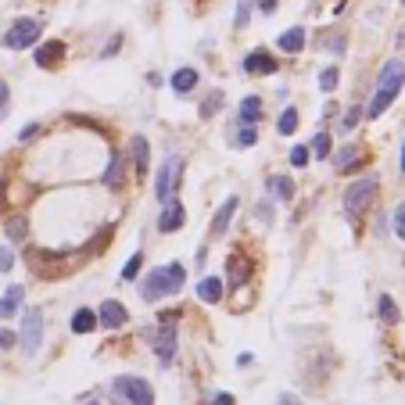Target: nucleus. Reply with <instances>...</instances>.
Instances as JSON below:
<instances>
[{
  "mask_svg": "<svg viewBox=\"0 0 405 405\" xmlns=\"http://www.w3.org/2000/svg\"><path fill=\"white\" fill-rule=\"evenodd\" d=\"M402 87H405V61L391 58L388 65L380 69V76H377V90H373V97H370L366 119H377V115L388 112L391 104H395V97L402 94Z\"/></svg>",
  "mask_w": 405,
  "mask_h": 405,
  "instance_id": "obj_1",
  "label": "nucleus"
},
{
  "mask_svg": "<svg viewBox=\"0 0 405 405\" xmlns=\"http://www.w3.org/2000/svg\"><path fill=\"white\" fill-rule=\"evenodd\" d=\"M402 173H405V140H402Z\"/></svg>",
  "mask_w": 405,
  "mask_h": 405,
  "instance_id": "obj_43",
  "label": "nucleus"
},
{
  "mask_svg": "<svg viewBox=\"0 0 405 405\" xmlns=\"http://www.w3.org/2000/svg\"><path fill=\"white\" fill-rule=\"evenodd\" d=\"M36 65L40 69H54L61 58H65V44H61V40H51V44H44V47H36Z\"/></svg>",
  "mask_w": 405,
  "mask_h": 405,
  "instance_id": "obj_10",
  "label": "nucleus"
},
{
  "mask_svg": "<svg viewBox=\"0 0 405 405\" xmlns=\"http://www.w3.org/2000/svg\"><path fill=\"white\" fill-rule=\"evenodd\" d=\"M18 305H22V287H11L4 298H0V316H4V319H8V316H15V312H18Z\"/></svg>",
  "mask_w": 405,
  "mask_h": 405,
  "instance_id": "obj_21",
  "label": "nucleus"
},
{
  "mask_svg": "<svg viewBox=\"0 0 405 405\" xmlns=\"http://www.w3.org/2000/svg\"><path fill=\"white\" fill-rule=\"evenodd\" d=\"M198 298H201V302H208V305L223 302V284L216 280V276H205V280L198 284Z\"/></svg>",
  "mask_w": 405,
  "mask_h": 405,
  "instance_id": "obj_15",
  "label": "nucleus"
},
{
  "mask_svg": "<svg viewBox=\"0 0 405 405\" xmlns=\"http://www.w3.org/2000/svg\"><path fill=\"white\" fill-rule=\"evenodd\" d=\"M36 133H40V126H26V130H22V137H18V140H22V144H26V140H33Z\"/></svg>",
  "mask_w": 405,
  "mask_h": 405,
  "instance_id": "obj_40",
  "label": "nucleus"
},
{
  "mask_svg": "<svg viewBox=\"0 0 405 405\" xmlns=\"http://www.w3.org/2000/svg\"><path fill=\"white\" fill-rule=\"evenodd\" d=\"M219 104H223V94L216 90V94H212V97H208V101L201 104V115H205V119H212V115L219 112Z\"/></svg>",
  "mask_w": 405,
  "mask_h": 405,
  "instance_id": "obj_32",
  "label": "nucleus"
},
{
  "mask_svg": "<svg viewBox=\"0 0 405 405\" xmlns=\"http://www.w3.org/2000/svg\"><path fill=\"white\" fill-rule=\"evenodd\" d=\"M380 319L384 323H398V305L391 294H380Z\"/></svg>",
  "mask_w": 405,
  "mask_h": 405,
  "instance_id": "obj_25",
  "label": "nucleus"
},
{
  "mask_svg": "<svg viewBox=\"0 0 405 405\" xmlns=\"http://www.w3.org/2000/svg\"><path fill=\"white\" fill-rule=\"evenodd\" d=\"M180 176H183V158L180 155H169L158 169V180H155V198L165 205V201H173L176 194V187H180Z\"/></svg>",
  "mask_w": 405,
  "mask_h": 405,
  "instance_id": "obj_5",
  "label": "nucleus"
},
{
  "mask_svg": "<svg viewBox=\"0 0 405 405\" xmlns=\"http://www.w3.org/2000/svg\"><path fill=\"white\" fill-rule=\"evenodd\" d=\"M309 155H316V158H330V137H327V133H316V137H312V147H309Z\"/></svg>",
  "mask_w": 405,
  "mask_h": 405,
  "instance_id": "obj_26",
  "label": "nucleus"
},
{
  "mask_svg": "<svg viewBox=\"0 0 405 405\" xmlns=\"http://www.w3.org/2000/svg\"><path fill=\"white\" fill-rule=\"evenodd\" d=\"M8 97H11L8 87H0V119H4V112H8Z\"/></svg>",
  "mask_w": 405,
  "mask_h": 405,
  "instance_id": "obj_39",
  "label": "nucleus"
},
{
  "mask_svg": "<svg viewBox=\"0 0 405 405\" xmlns=\"http://www.w3.org/2000/svg\"><path fill=\"white\" fill-rule=\"evenodd\" d=\"M259 119H262V97L251 94V97L241 101V122H244V126H255Z\"/></svg>",
  "mask_w": 405,
  "mask_h": 405,
  "instance_id": "obj_16",
  "label": "nucleus"
},
{
  "mask_svg": "<svg viewBox=\"0 0 405 405\" xmlns=\"http://www.w3.org/2000/svg\"><path fill=\"white\" fill-rule=\"evenodd\" d=\"M377 190H380L377 176H362V180H355V183L348 187V194H345V212H348L352 219H359L362 212H366V208L377 201Z\"/></svg>",
  "mask_w": 405,
  "mask_h": 405,
  "instance_id": "obj_3",
  "label": "nucleus"
},
{
  "mask_svg": "<svg viewBox=\"0 0 405 405\" xmlns=\"http://www.w3.org/2000/svg\"><path fill=\"white\" fill-rule=\"evenodd\" d=\"M151 341H155V352H158L162 366H173V359H176V323L173 319H162V330Z\"/></svg>",
  "mask_w": 405,
  "mask_h": 405,
  "instance_id": "obj_8",
  "label": "nucleus"
},
{
  "mask_svg": "<svg viewBox=\"0 0 405 405\" xmlns=\"http://www.w3.org/2000/svg\"><path fill=\"white\" fill-rule=\"evenodd\" d=\"M362 162V147L348 144V147H341V151L334 155V165H337V173H348V169H359Z\"/></svg>",
  "mask_w": 405,
  "mask_h": 405,
  "instance_id": "obj_14",
  "label": "nucleus"
},
{
  "mask_svg": "<svg viewBox=\"0 0 405 405\" xmlns=\"http://www.w3.org/2000/svg\"><path fill=\"white\" fill-rule=\"evenodd\" d=\"M309 147H294V151H291V165H298V169H302V165H309Z\"/></svg>",
  "mask_w": 405,
  "mask_h": 405,
  "instance_id": "obj_35",
  "label": "nucleus"
},
{
  "mask_svg": "<svg viewBox=\"0 0 405 405\" xmlns=\"http://www.w3.org/2000/svg\"><path fill=\"white\" fill-rule=\"evenodd\" d=\"M237 205H241L237 198H226V201H223V208L216 212V219H212V233H216V237H223V233L230 230V219L237 216Z\"/></svg>",
  "mask_w": 405,
  "mask_h": 405,
  "instance_id": "obj_11",
  "label": "nucleus"
},
{
  "mask_svg": "<svg viewBox=\"0 0 405 405\" xmlns=\"http://www.w3.org/2000/svg\"><path fill=\"white\" fill-rule=\"evenodd\" d=\"M251 4H255V0H241V4H237V15H233V26H237V29H244V26H248V18H251Z\"/></svg>",
  "mask_w": 405,
  "mask_h": 405,
  "instance_id": "obj_29",
  "label": "nucleus"
},
{
  "mask_svg": "<svg viewBox=\"0 0 405 405\" xmlns=\"http://www.w3.org/2000/svg\"><path fill=\"white\" fill-rule=\"evenodd\" d=\"M255 140H259V133H255V126H244V130L237 133V147H251Z\"/></svg>",
  "mask_w": 405,
  "mask_h": 405,
  "instance_id": "obj_34",
  "label": "nucleus"
},
{
  "mask_svg": "<svg viewBox=\"0 0 405 405\" xmlns=\"http://www.w3.org/2000/svg\"><path fill=\"white\" fill-rule=\"evenodd\" d=\"M402 4H405V0H402Z\"/></svg>",
  "mask_w": 405,
  "mask_h": 405,
  "instance_id": "obj_44",
  "label": "nucleus"
},
{
  "mask_svg": "<svg viewBox=\"0 0 405 405\" xmlns=\"http://www.w3.org/2000/svg\"><path fill=\"white\" fill-rule=\"evenodd\" d=\"M194 87H198V72H194V69H180V72L173 76V90H176V94H190Z\"/></svg>",
  "mask_w": 405,
  "mask_h": 405,
  "instance_id": "obj_19",
  "label": "nucleus"
},
{
  "mask_svg": "<svg viewBox=\"0 0 405 405\" xmlns=\"http://www.w3.org/2000/svg\"><path fill=\"white\" fill-rule=\"evenodd\" d=\"M147 158H151V151H147V140L144 137H133V162H137V173L147 176Z\"/></svg>",
  "mask_w": 405,
  "mask_h": 405,
  "instance_id": "obj_22",
  "label": "nucleus"
},
{
  "mask_svg": "<svg viewBox=\"0 0 405 405\" xmlns=\"http://www.w3.org/2000/svg\"><path fill=\"white\" fill-rule=\"evenodd\" d=\"M104 183H108L112 190L122 183V155H112V162H108V173H104Z\"/></svg>",
  "mask_w": 405,
  "mask_h": 405,
  "instance_id": "obj_24",
  "label": "nucleus"
},
{
  "mask_svg": "<svg viewBox=\"0 0 405 405\" xmlns=\"http://www.w3.org/2000/svg\"><path fill=\"white\" fill-rule=\"evenodd\" d=\"M115 402L119 405H155L151 384L140 377H119L115 380Z\"/></svg>",
  "mask_w": 405,
  "mask_h": 405,
  "instance_id": "obj_4",
  "label": "nucleus"
},
{
  "mask_svg": "<svg viewBox=\"0 0 405 405\" xmlns=\"http://www.w3.org/2000/svg\"><path fill=\"white\" fill-rule=\"evenodd\" d=\"M187 280V269L180 262H169V266H158L144 276V284H140V298L144 302H158V298L165 294H176Z\"/></svg>",
  "mask_w": 405,
  "mask_h": 405,
  "instance_id": "obj_2",
  "label": "nucleus"
},
{
  "mask_svg": "<svg viewBox=\"0 0 405 405\" xmlns=\"http://www.w3.org/2000/svg\"><path fill=\"white\" fill-rule=\"evenodd\" d=\"M269 190H273L280 201H291V198H294V183H291L287 176H273V180H269Z\"/></svg>",
  "mask_w": 405,
  "mask_h": 405,
  "instance_id": "obj_23",
  "label": "nucleus"
},
{
  "mask_svg": "<svg viewBox=\"0 0 405 405\" xmlns=\"http://www.w3.org/2000/svg\"><path fill=\"white\" fill-rule=\"evenodd\" d=\"M212 405H233V395H223V391H219V398L212 402Z\"/></svg>",
  "mask_w": 405,
  "mask_h": 405,
  "instance_id": "obj_41",
  "label": "nucleus"
},
{
  "mask_svg": "<svg viewBox=\"0 0 405 405\" xmlns=\"http://www.w3.org/2000/svg\"><path fill=\"white\" fill-rule=\"evenodd\" d=\"M11 266H15V255H11V251H0V269H4V273H8Z\"/></svg>",
  "mask_w": 405,
  "mask_h": 405,
  "instance_id": "obj_38",
  "label": "nucleus"
},
{
  "mask_svg": "<svg viewBox=\"0 0 405 405\" xmlns=\"http://www.w3.org/2000/svg\"><path fill=\"white\" fill-rule=\"evenodd\" d=\"M305 47V29H287L284 36H280V51H287V54H298V51H302Z\"/></svg>",
  "mask_w": 405,
  "mask_h": 405,
  "instance_id": "obj_18",
  "label": "nucleus"
},
{
  "mask_svg": "<svg viewBox=\"0 0 405 405\" xmlns=\"http://www.w3.org/2000/svg\"><path fill=\"white\" fill-rule=\"evenodd\" d=\"M359 115H362V112H355V108H352V112H345V119H341V130H345V133H348V130H355Z\"/></svg>",
  "mask_w": 405,
  "mask_h": 405,
  "instance_id": "obj_36",
  "label": "nucleus"
},
{
  "mask_svg": "<svg viewBox=\"0 0 405 405\" xmlns=\"http://www.w3.org/2000/svg\"><path fill=\"white\" fill-rule=\"evenodd\" d=\"M15 341H18V334H11V330H0V348H15Z\"/></svg>",
  "mask_w": 405,
  "mask_h": 405,
  "instance_id": "obj_37",
  "label": "nucleus"
},
{
  "mask_svg": "<svg viewBox=\"0 0 405 405\" xmlns=\"http://www.w3.org/2000/svg\"><path fill=\"white\" fill-rule=\"evenodd\" d=\"M337 69H323V76H319V90H323V94H334L337 90Z\"/></svg>",
  "mask_w": 405,
  "mask_h": 405,
  "instance_id": "obj_28",
  "label": "nucleus"
},
{
  "mask_svg": "<svg viewBox=\"0 0 405 405\" xmlns=\"http://www.w3.org/2000/svg\"><path fill=\"white\" fill-rule=\"evenodd\" d=\"M276 130H280L284 137H291V133L298 130V112H294V108H284V115H280V122H276Z\"/></svg>",
  "mask_w": 405,
  "mask_h": 405,
  "instance_id": "obj_27",
  "label": "nucleus"
},
{
  "mask_svg": "<svg viewBox=\"0 0 405 405\" xmlns=\"http://www.w3.org/2000/svg\"><path fill=\"white\" fill-rule=\"evenodd\" d=\"M97 327V316L90 312V309H79L76 316H72V334H90Z\"/></svg>",
  "mask_w": 405,
  "mask_h": 405,
  "instance_id": "obj_20",
  "label": "nucleus"
},
{
  "mask_svg": "<svg viewBox=\"0 0 405 405\" xmlns=\"http://www.w3.org/2000/svg\"><path fill=\"white\" fill-rule=\"evenodd\" d=\"M8 237H11V241H22V237H26V219H11V223H8Z\"/></svg>",
  "mask_w": 405,
  "mask_h": 405,
  "instance_id": "obj_33",
  "label": "nucleus"
},
{
  "mask_svg": "<svg viewBox=\"0 0 405 405\" xmlns=\"http://www.w3.org/2000/svg\"><path fill=\"white\" fill-rule=\"evenodd\" d=\"M262 11L269 15V11H276V0H262Z\"/></svg>",
  "mask_w": 405,
  "mask_h": 405,
  "instance_id": "obj_42",
  "label": "nucleus"
},
{
  "mask_svg": "<svg viewBox=\"0 0 405 405\" xmlns=\"http://www.w3.org/2000/svg\"><path fill=\"white\" fill-rule=\"evenodd\" d=\"M187 223V212H183V205L180 201H165V208H162V219H158V230L162 233H173V230H180Z\"/></svg>",
  "mask_w": 405,
  "mask_h": 405,
  "instance_id": "obj_9",
  "label": "nucleus"
},
{
  "mask_svg": "<svg viewBox=\"0 0 405 405\" xmlns=\"http://www.w3.org/2000/svg\"><path fill=\"white\" fill-rule=\"evenodd\" d=\"M140 266H144V255H133L130 262H126V269H122V280H137V273H140Z\"/></svg>",
  "mask_w": 405,
  "mask_h": 405,
  "instance_id": "obj_31",
  "label": "nucleus"
},
{
  "mask_svg": "<svg viewBox=\"0 0 405 405\" xmlns=\"http://www.w3.org/2000/svg\"><path fill=\"white\" fill-rule=\"evenodd\" d=\"M230 284H244L248 276H251V262L248 259H241V255H230Z\"/></svg>",
  "mask_w": 405,
  "mask_h": 405,
  "instance_id": "obj_17",
  "label": "nucleus"
},
{
  "mask_svg": "<svg viewBox=\"0 0 405 405\" xmlns=\"http://www.w3.org/2000/svg\"><path fill=\"white\" fill-rule=\"evenodd\" d=\"M101 323L108 327V330H119L126 323V305L122 302H104L101 305Z\"/></svg>",
  "mask_w": 405,
  "mask_h": 405,
  "instance_id": "obj_13",
  "label": "nucleus"
},
{
  "mask_svg": "<svg viewBox=\"0 0 405 405\" xmlns=\"http://www.w3.org/2000/svg\"><path fill=\"white\" fill-rule=\"evenodd\" d=\"M18 345H22L26 355L40 352V345H44V312H40V309H29V312H26L22 334H18Z\"/></svg>",
  "mask_w": 405,
  "mask_h": 405,
  "instance_id": "obj_7",
  "label": "nucleus"
},
{
  "mask_svg": "<svg viewBox=\"0 0 405 405\" xmlns=\"http://www.w3.org/2000/svg\"><path fill=\"white\" fill-rule=\"evenodd\" d=\"M40 40V22L36 18H18V22L4 33V47L8 51H26V47H33Z\"/></svg>",
  "mask_w": 405,
  "mask_h": 405,
  "instance_id": "obj_6",
  "label": "nucleus"
},
{
  "mask_svg": "<svg viewBox=\"0 0 405 405\" xmlns=\"http://www.w3.org/2000/svg\"><path fill=\"white\" fill-rule=\"evenodd\" d=\"M244 69H248V72L273 76V72H276V58H273V54H266V51H251V54L244 58Z\"/></svg>",
  "mask_w": 405,
  "mask_h": 405,
  "instance_id": "obj_12",
  "label": "nucleus"
},
{
  "mask_svg": "<svg viewBox=\"0 0 405 405\" xmlns=\"http://www.w3.org/2000/svg\"><path fill=\"white\" fill-rule=\"evenodd\" d=\"M391 226H395V233H398V241H405V201L395 208V216H391Z\"/></svg>",
  "mask_w": 405,
  "mask_h": 405,
  "instance_id": "obj_30",
  "label": "nucleus"
}]
</instances>
